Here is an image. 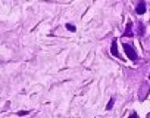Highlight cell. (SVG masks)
Here are the masks:
<instances>
[{
  "instance_id": "cell-7",
  "label": "cell",
  "mask_w": 150,
  "mask_h": 118,
  "mask_svg": "<svg viewBox=\"0 0 150 118\" xmlns=\"http://www.w3.org/2000/svg\"><path fill=\"white\" fill-rule=\"evenodd\" d=\"M27 114H28L27 111H19V112H18V115H27Z\"/></svg>"
},
{
  "instance_id": "cell-3",
  "label": "cell",
  "mask_w": 150,
  "mask_h": 118,
  "mask_svg": "<svg viewBox=\"0 0 150 118\" xmlns=\"http://www.w3.org/2000/svg\"><path fill=\"white\" fill-rule=\"evenodd\" d=\"M110 52H112V55H113V56H116V58H119V52H118V46H116V40H113V41H112V47H110Z\"/></svg>"
},
{
  "instance_id": "cell-6",
  "label": "cell",
  "mask_w": 150,
  "mask_h": 118,
  "mask_svg": "<svg viewBox=\"0 0 150 118\" xmlns=\"http://www.w3.org/2000/svg\"><path fill=\"white\" fill-rule=\"evenodd\" d=\"M66 28H68L69 31H75V27H74V25H71V24H66Z\"/></svg>"
},
{
  "instance_id": "cell-5",
  "label": "cell",
  "mask_w": 150,
  "mask_h": 118,
  "mask_svg": "<svg viewBox=\"0 0 150 118\" xmlns=\"http://www.w3.org/2000/svg\"><path fill=\"white\" fill-rule=\"evenodd\" d=\"M113 103H115V100H113V99H110V100H109V103H108V106H106V109H108V111H110V109L113 108Z\"/></svg>"
},
{
  "instance_id": "cell-2",
  "label": "cell",
  "mask_w": 150,
  "mask_h": 118,
  "mask_svg": "<svg viewBox=\"0 0 150 118\" xmlns=\"http://www.w3.org/2000/svg\"><path fill=\"white\" fill-rule=\"evenodd\" d=\"M135 12L138 14V15H143L144 12H146V3L143 2V0H141V2L137 5V8H135Z\"/></svg>"
},
{
  "instance_id": "cell-1",
  "label": "cell",
  "mask_w": 150,
  "mask_h": 118,
  "mask_svg": "<svg viewBox=\"0 0 150 118\" xmlns=\"http://www.w3.org/2000/svg\"><path fill=\"white\" fill-rule=\"evenodd\" d=\"M124 50H125L127 56L131 59V61H137V52L134 50V47L131 44H124Z\"/></svg>"
},
{
  "instance_id": "cell-8",
  "label": "cell",
  "mask_w": 150,
  "mask_h": 118,
  "mask_svg": "<svg viewBox=\"0 0 150 118\" xmlns=\"http://www.w3.org/2000/svg\"><path fill=\"white\" fill-rule=\"evenodd\" d=\"M129 118H137V114H135V112H134V114H131V117H129Z\"/></svg>"
},
{
  "instance_id": "cell-4",
  "label": "cell",
  "mask_w": 150,
  "mask_h": 118,
  "mask_svg": "<svg viewBox=\"0 0 150 118\" xmlns=\"http://www.w3.org/2000/svg\"><path fill=\"white\" fill-rule=\"evenodd\" d=\"M131 28H132V22L129 21V22L127 24V28H125V33H124L125 37H129V36H131Z\"/></svg>"
}]
</instances>
